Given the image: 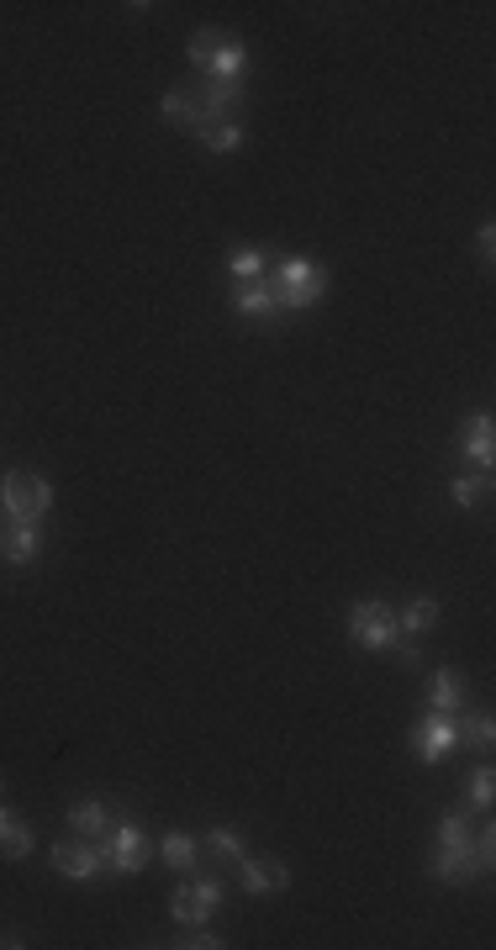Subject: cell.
<instances>
[{
    "instance_id": "obj_12",
    "label": "cell",
    "mask_w": 496,
    "mask_h": 950,
    "mask_svg": "<svg viewBox=\"0 0 496 950\" xmlns=\"http://www.w3.org/2000/svg\"><path fill=\"white\" fill-rule=\"evenodd\" d=\"M112 813H117L112 802L80 798V802H69V813H64V819H69V830L80 834V839H101V834L112 830Z\"/></svg>"
},
{
    "instance_id": "obj_2",
    "label": "cell",
    "mask_w": 496,
    "mask_h": 950,
    "mask_svg": "<svg viewBox=\"0 0 496 950\" xmlns=\"http://www.w3.org/2000/svg\"><path fill=\"white\" fill-rule=\"evenodd\" d=\"M0 512L5 523H37L54 512V486L48 475H32V471H11L0 480Z\"/></svg>"
},
{
    "instance_id": "obj_31",
    "label": "cell",
    "mask_w": 496,
    "mask_h": 950,
    "mask_svg": "<svg viewBox=\"0 0 496 950\" xmlns=\"http://www.w3.org/2000/svg\"><path fill=\"white\" fill-rule=\"evenodd\" d=\"M396 645H402V665H407V671H417V665H423V654H417V645H412V639H396Z\"/></svg>"
},
{
    "instance_id": "obj_16",
    "label": "cell",
    "mask_w": 496,
    "mask_h": 950,
    "mask_svg": "<svg viewBox=\"0 0 496 950\" xmlns=\"http://www.w3.org/2000/svg\"><path fill=\"white\" fill-rule=\"evenodd\" d=\"M37 549H43V534H37V523H11V529L0 534V560H5V565L37 560Z\"/></svg>"
},
{
    "instance_id": "obj_23",
    "label": "cell",
    "mask_w": 496,
    "mask_h": 950,
    "mask_svg": "<svg viewBox=\"0 0 496 950\" xmlns=\"http://www.w3.org/2000/svg\"><path fill=\"white\" fill-rule=\"evenodd\" d=\"M206 850H211V856H228V861H243V856H249L243 834H238V830H222V824L206 834Z\"/></svg>"
},
{
    "instance_id": "obj_1",
    "label": "cell",
    "mask_w": 496,
    "mask_h": 950,
    "mask_svg": "<svg viewBox=\"0 0 496 950\" xmlns=\"http://www.w3.org/2000/svg\"><path fill=\"white\" fill-rule=\"evenodd\" d=\"M327 297V269L318 259H301V254H286L280 269H275V301L280 312H307Z\"/></svg>"
},
{
    "instance_id": "obj_30",
    "label": "cell",
    "mask_w": 496,
    "mask_h": 950,
    "mask_svg": "<svg viewBox=\"0 0 496 950\" xmlns=\"http://www.w3.org/2000/svg\"><path fill=\"white\" fill-rule=\"evenodd\" d=\"M180 946H185V950H222L228 940H217L211 929H191V940H180Z\"/></svg>"
},
{
    "instance_id": "obj_27",
    "label": "cell",
    "mask_w": 496,
    "mask_h": 950,
    "mask_svg": "<svg viewBox=\"0 0 496 950\" xmlns=\"http://www.w3.org/2000/svg\"><path fill=\"white\" fill-rule=\"evenodd\" d=\"M438 845H470V830H465L460 813H443V819H438Z\"/></svg>"
},
{
    "instance_id": "obj_17",
    "label": "cell",
    "mask_w": 496,
    "mask_h": 950,
    "mask_svg": "<svg viewBox=\"0 0 496 950\" xmlns=\"http://www.w3.org/2000/svg\"><path fill=\"white\" fill-rule=\"evenodd\" d=\"M396 628H402V639H423V634H434L438 628V596H412L407 607L396 613Z\"/></svg>"
},
{
    "instance_id": "obj_25",
    "label": "cell",
    "mask_w": 496,
    "mask_h": 950,
    "mask_svg": "<svg viewBox=\"0 0 496 950\" xmlns=\"http://www.w3.org/2000/svg\"><path fill=\"white\" fill-rule=\"evenodd\" d=\"M449 497L460 507H475L486 497V480H481V475H454V480H449Z\"/></svg>"
},
{
    "instance_id": "obj_14",
    "label": "cell",
    "mask_w": 496,
    "mask_h": 950,
    "mask_svg": "<svg viewBox=\"0 0 496 950\" xmlns=\"http://www.w3.org/2000/svg\"><path fill=\"white\" fill-rule=\"evenodd\" d=\"M32 850H37L32 824H22L11 808H0V856H5V861H27Z\"/></svg>"
},
{
    "instance_id": "obj_24",
    "label": "cell",
    "mask_w": 496,
    "mask_h": 950,
    "mask_svg": "<svg viewBox=\"0 0 496 950\" xmlns=\"http://www.w3.org/2000/svg\"><path fill=\"white\" fill-rule=\"evenodd\" d=\"M217 43H222V32H217V27H201V32H191L185 54H191V63H196V69H206V63H211V54H217Z\"/></svg>"
},
{
    "instance_id": "obj_3",
    "label": "cell",
    "mask_w": 496,
    "mask_h": 950,
    "mask_svg": "<svg viewBox=\"0 0 496 950\" xmlns=\"http://www.w3.org/2000/svg\"><path fill=\"white\" fill-rule=\"evenodd\" d=\"M449 750H460V712L428 708L417 723H412V755H417L423 766H438Z\"/></svg>"
},
{
    "instance_id": "obj_11",
    "label": "cell",
    "mask_w": 496,
    "mask_h": 950,
    "mask_svg": "<svg viewBox=\"0 0 496 950\" xmlns=\"http://www.w3.org/2000/svg\"><path fill=\"white\" fill-rule=\"evenodd\" d=\"M460 449H465L481 471H492V460H496V422H492V413H475V417H465V422H460Z\"/></svg>"
},
{
    "instance_id": "obj_6",
    "label": "cell",
    "mask_w": 496,
    "mask_h": 950,
    "mask_svg": "<svg viewBox=\"0 0 496 950\" xmlns=\"http://www.w3.org/2000/svg\"><path fill=\"white\" fill-rule=\"evenodd\" d=\"M101 856H106V871H117V877H138L148 866V834L138 830V824H112L106 830V845H101Z\"/></svg>"
},
{
    "instance_id": "obj_22",
    "label": "cell",
    "mask_w": 496,
    "mask_h": 950,
    "mask_svg": "<svg viewBox=\"0 0 496 950\" xmlns=\"http://www.w3.org/2000/svg\"><path fill=\"white\" fill-rule=\"evenodd\" d=\"M460 744L492 750V744H496V718H492V712H470V718H460Z\"/></svg>"
},
{
    "instance_id": "obj_18",
    "label": "cell",
    "mask_w": 496,
    "mask_h": 950,
    "mask_svg": "<svg viewBox=\"0 0 496 950\" xmlns=\"http://www.w3.org/2000/svg\"><path fill=\"white\" fill-rule=\"evenodd\" d=\"M238 317H254V323H269L275 312H280V301H275V286L269 280H254V286H238Z\"/></svg>"
},
{
    "instance_id": "obj_10",
    "label": "cell",
    "mask_w": 496,
    "mask_h": 950,
    "mask_svg": "<svg viewBox=\"0 0 496 950\" xmlns=\"http://www.w3.org/2000/svg\"><path fill=\"white\" fill-rule=\"evenodd\" d=\"M243 888L254 892V897H275V892L291 888V871H286V861H275V856H243Z\"/></svg>"
},
{
    "instance_id": "obj_19",
    "label": "cell",
    "mask_w": 496,
    "mask_h": 950,
    "mask_svg": "<svg viewBox=\"0 0 496 950\" xmlns=\"http://www.w3.org/2000/svg\"><path fill=\"white\" fill-rule=\"evenodd\" d=\"M196 143H201L206 153H238V149H243V121H233V117L211 121V127H201V132H196Z\"/></svg>"
},
{
    "instance_id": "obj_21",
    "label": "cell",
    "mask_w": 496,
    "mask_h": 950,
    "mask_svg": "<svg viewBox=\"0 0 496 950\" xmlns=\"http://www.w3.org/2000/svg\"><path fill=\"white\" fill-rule=\"evenodd\" d=\"M264 248H254V243H238L233 254H228V269H233V280H243V286H254V280H264Z\"/></svg>"
},
{
    "instance_id": "obj_15",
    "label": "cell",
    "mask_w": 496,
    "mask_h": 950,
    "mask_svg": "<svg viewBox=\"0 0 496 950\" xmlns=\"http://www.w3.org/2000/svg\"><path fill=\"white\" fill-rule=\"evenodd\" d=\"M460 703H465V676L454 665H438L434 676H428V708L460 712Z\"/></svg>"
},
{
    "instance_id": "obj_4",
    "label": "cell",
    "mask_w": 496,
    "mask_h": 950,
    "mask_svg": "<svg viewBox=\"0 0 496 950\" xmlns=\"http://www.w3.org/2000/svg\"><path fill=\"white\" fill-rule=\"evenodd\" d=\"M349 639L359 645V650H391V645L402 639L396 613H391L385 602H376V596L354 602V607H349Z\"/></svg>"
},
{
    "instance_id": "obj_13",
    "label": "cell",
    "mask_w": 496,
    "mask_h": 950,
    "mask_svg": "<svg viewBox=\"0 0 496 950\" xmlns=\"http://www.w3.org/2000/svg\"><path fill=\"white\" fill-rule=\"evenodd\" d=\"M159 112H164L170 121H180V127H191V132H201V127H211V121H206L201 95H191V90H180V85L159 95Z\"/></svg>"
},
{
    "instance_id": "obj_7",
    "label": "cell",
    "mask_w": 496,
    "mask_h": 950,
    "mask_svg": "<svg viewBox=\"0 0 496 950\" xmlns=\"http://www.w3.org/2000/svg\"><path fill=\"white\" fill-rule=\"evenodd\" d=\"M48 861H54V871L59 877H69V882H95L101 871H106V856H101V845L95 839H59L54 850H48Z\"/></svg>"
},
{
    "instance_id": "obj_8",
    "label": "cell",
    "mask_w": 496,
    "mask_h": 950,
    "mask_svg": "<svg viewBox=\"0 0 496 950\" xmlns=\"http://www.w3.org/2000/svg\"><path fill=\"white\" fill-rule=\"evenodd\" d=\"M201 74H206V85L238 90V80L249 74V43L233 37V32H222V43H217V54H211V63H206Z\"/></svg>"
},
{
    "instance_id": "obj_9",
    "label": "cell",
    "mask_w": 496,
    "mask_h": 950,
    "mask_svg": "<svg viewBox=\"0 0 496 950\" xmlns=\"http://www.w3.org/2000/svg\"><path fill=\"white\" fill-rule=\"evenodd\" d=\"M428 871H434V882H443V888H470L481 866H475V850H470V845H438Z\"/></svg>"
},
{
    "instance_id": "obj_26",
    "label": "cell",
    "mask_w": 496,
    "mask_h": 950,
    "mask_svg": "<svg viewBox=\"0 0 496 950\" xmlns=\"http://www.w3.org/2000/svg\"><path fill=\"white\" fill-rule=\"evenodd\" d=\"M470 850H475V866H481V871H492V866H496V830H492V824L470 839Z\"/></svg>"
},
{
    "instance_id": "obj_29",
    "label": "cell",
    "mask_w": 496,
    "mask_h": 950,
    "mask_svg": "<svg viewBox=\"0 0 496 950\" xmlns=\"http://www.w3.org/2000/svg\"><path fill=\"white\" fill-rule=\"evenodd\" d=\"M475 254H481V269L496 265V228H492V222H486V228H481V238H475Z\"/></svg>"
},
{
    "instance_id": "obj_28",
    "label": "cell",
    "mask_w": 496,
    "mask_h": 950,
    "mask_svg": "<svg viewBox=\"0 0 496 950\" xmlns=\"http://www.w3.org/2000/svg\"><path fill=\"white\" fill-rule=\"evenodd\" d=\"M492 798H496V776L475 772V781H470V802H475V808H492Z\"/></svg>"
},
{
    "instance_id": "obj_5",
    "label": "cell",
    "mask_w": 496,
    "mask_h": 950,
    "mask_svg": "<svg viewBox=\"0 0 496 950\" xmlns=\"http://www.w3.org/2000/svg\"><path fill=\"white\" fill-rule=\"evenodd\" d=\"M222 908V882H211V877H201V882H185V888L170 892V919L185 924V929H201V924H211V914Z\"/></svg>"
},
{
    "instance_id": "obj_20",
    "label": "cell",
    "mask_w": 496,
    "mask_h": 950,
    "mask_svg": "<svg viewBox=\"0 0 496 950\" xmlns=\"http://www.w3.org/2000/svg\"><path fill=\"white\" fill-rule=\"evenodd\" d=\"M196 850H201V839H196V834L170 830L164 839H159V856L175 866V871H191V866H196Z\"/></svg>"
}]
</instances>
